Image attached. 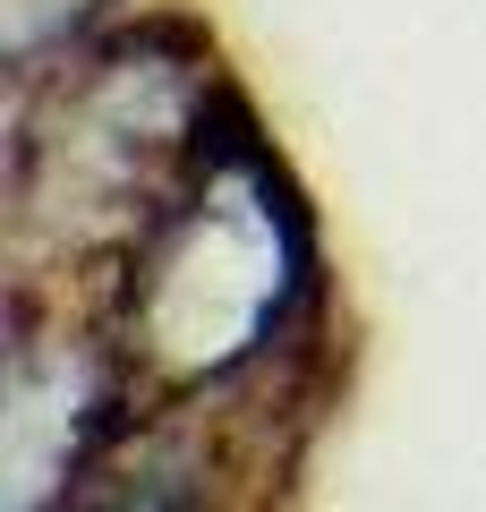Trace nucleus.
<instances>
[{
    "label": "nucleus",
    "mask_w": 486,
    "mask_h": 512,
    "mask_svg": "<svg viewBox=\"0 0 486 512\" xmlns=\"http://www.w3.org/2000/svg\"><path fill=\"white\" fill-rule=\"evenodd\" d=\"M316 274L299 197L256 137H222L128 256L120 342L162 384H214L282 333Z\"/></svg>",
    "instance_id": "f257e3e1"
},
{
    "label": "nucleus",
    "mask_w": 486,
    "mask_h": 512,
    "mask_svg": "<svg viewBox=\"0 0 486 512\" xmlns=\"http://www.w3.org/2000/svg\"><path fill=\"white\" fill-rule=\"evenodd\" d=\"M86 9H103V0H9V52L18 60H35L52 35H69Z\"/></svg>",
    "instance_id": "39448f33"
},
{
    "label": "nucleus",
    "mask_w": 486,
    "mask_h": 512,
    "mask_svg": "<svg viewBox=\"0 0 486 512\" xmlns=\"http://www.w3.org/2000/svg\"><path fill=\"white\" fill-rule=\"evenodd\" d=\"M86 512H205L197 504V461H145L120 487H103Z\"/></svg>",
    "instance_id": "20e7f679"
},
{
    "label": "nucleus",
    "mask_w": 486,
    "mask_h": 512,
    "mask_svg": "<svg viewBox=\"0 0 486 512\" xmlns=\"http://www.w3.org/2000/svg\"><path fill=\"white\" fill-rule=\"evenodd\" d=\"M111 419L120 410H111V384L94 376V359L77 350L43 359L35 342H18L9 359V512H43V495L77 487Z\"/></svg>",
    "instance_id": "7ed1b4c3"
},
{
    "label": "nucleus",
    "mask_w": 486,
    "mask_h": 512,
    "mask_svg": "<svg viewBox=\"0 0 486 512\" xmlns=\"http://www.w3.org/2000/svg\"><path fill=\"white\" fill-rule=\"evenodd\" d=\"M214 137V69L171 60L162 35L111 43L77 86H60V120L18 137V214L52 231H154Z\"/></svg>",
    "instance_id": "f03ea898"
}]
</instances>
